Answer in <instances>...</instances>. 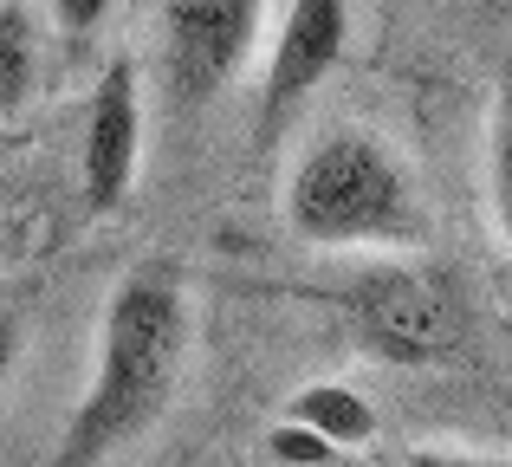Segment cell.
<instances>
[{"mask_svg": "<svg viewBox=\"0 0 512 467\" xmlns=\"http://www.w3.org/2000/svg\"><path fill=\"white\" fill-rule=\"evenodd\" d=\"M286 422H299L305 435H318V442H331V448H370L376 442V409L363 403L350 383H305V390L292 396Z\"/></svg>", "mask_w": 512, "mask_h": 467, "instance_id": "7", "label": "cell"}, {"mask_svg": "<svg viewBox=\"0 0 512 467\" xmlns=\"http://www.w3.org/2000/svg\"><path fill=\"white\" fill-rule=\"evenodd\" d=\"M13 364H20V318H13V312H0V396H7Z\"/></svg>", "mask_w": 512, "mask_h": 467, "instance_id": "12", "label": "cell"}, {"mask_svg": "<svg viewBox=\"0 0 512 467\" xmlns=\"http://www.w3.org/2000/svg\"><path fill=\"white\" fill-rule=\"evenodd\" d=\"M279 208L292 240L325 253H415L435 234L409 163L363 124H338L305 143Z\"/></svg>", "mask_w": 512, "mask_h": 467, "instance_id": "2", "label": "cell"}, {"mask_svg": "<svg viewBox=\"0 0 512 467\" xmlns=\"http://www.w3.org/2000/svg\"><path fill=\"white\" fill-rule=\"evenodd\" d=\"M402 467H512V455H480V448H409Z\"/></svg>", "mask_w": 512, "mask_h": 467, "instance_id": "11", "label": "cell"}, {"mask_svg": "<svg viewBox=\"0 0 512 467\" xmlns=\"http://www.w3.org/2000/svg\"><path fill=\"white\" fill-rule=\"evenodd\" d=\"M344 318L363 351L402 370L441 364L461 344V305H454L448 279L402 253H376L370 266L344 279Z\"/></svg>", "mask_w": 512, "mask_h": 467, "instance_id": "3", "label": "cell"}, {"mask_svg": "<svg viewBox=\"0 0 512 467\" xmlns=\"http://www.w3.org/2000/svg\"><path fill=\"white\" fill-rule=\"evenodd\" d=\"M266 0H163V91L195 117L214 104L260 46Z\"/></svg>", "mask_w": 512, "mask_h": 467, "instance_id": "4", "label": "cell"}, {"mask_svg": "<svg viewBox=\"0 0 512 467\" xmlns=\"http://www.w3.org/2000/svg\"><path fill=\"white\" fill-rule=\"evenodd\" d=\"M487 202H493L500 240H506V253H512V52L500 59L493 117H487Z\"/></svg>", "mask_w": 512, "mask_h": 467, "instance_id": "9", "label": "cell"}, {"mask_svg": "<svg viewBox=\"0 0 512 467\" xmlns=\"http://www.w3.org/2000/svg\"><path fill=\"white\" fill-rule=\"evenodd\" d=\"M195 344V312L169 266H130L98 312V351L52 467H104L169 416Z\"/></svg>", "mask_w": 512, "mask_h": 467, "instance_id": "1", "label": "cell"}, {"mask_svg": "<svg viewBox=\"0 0 512 467\" xmlns=\"http://www.w3.org/2000/svg\"><path fill=\"white\" fill-rule=\"evenodd\" d=\"M344 46H350V0H292L260 78V130L286 124L344 65Z\"/></svg>", "mask_w": 512, "mask_h": 467, "instance_id": "6", "label": "cell"}, {"mask_svg": "<svg viewBox=\"0 0 512 467\" xmlns=\"http://www.w3.org/2000/svg\"><path fill=\"white\" fill-rule=\"evenodd\" d=\"M143 169V78L130 59H111L85 104V137H78V195L91 215H117L137 189Z\"/></svg>", "mask_w": 512, "mask_h": 467, "instance_id": "5", "label": "cell"}, {"mask_svg": "<svg viewBox=\"0 0 512 467\" xmlns=\"http://www.w3.org/2000/svg\"><path fill=\"white\" fill-rule=\"evenodd\" d=\"M111 13H117V0H52V26L65 39H91Z\"/></svg>", "mask_w": 512, "mask_h": 467, "instance_id": "10", "label": "cell"}, {"mask_svg": "<svg viewBox=\"0 0 512 467\" xmlns=\"http://www.w3.org/2000/svg\"><path fill=\"white\" fill-rule=\"evenodd\" d=\"M39 91V20L26 0H0V117H20Z\"/></svg>", "mask_w": 512, "mask_h": 467, "instance_id": "8", "label": "cell"}]
</instances>
